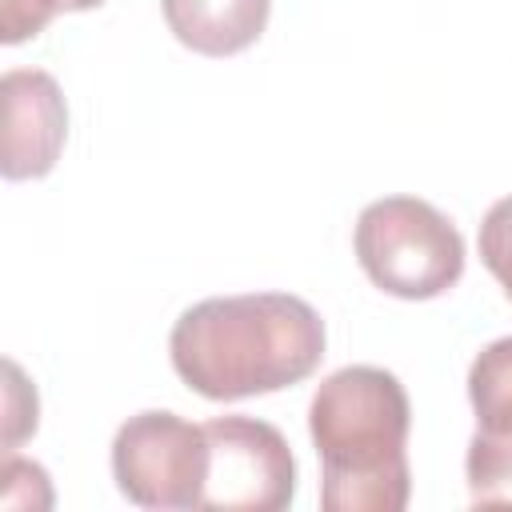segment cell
Segmentation results:
<instances>
[{"label":"cell","instance_id":"7c38bea8","mask_svg":"<svg viewBox=\"0 0 512 512\" xmlns=\"http://www.w3.org/2000/svg\"><path fill=\"white\" fill-rule=\"evenodd\" d=\"M8 416H4V448L12 452L28 432H36V388L24 380V372L8 360Z\"/></svg>","mask_w":512,"mask_h":512},{"label":"cell","instance_id":"277c9868","mask_svg":"<svg viewBox=\"0 0 512 512\" xmlns=\"http://www.w3.org/2000/svg\"><path fill=\"white\" fill-rule=\"evenodd\" d=\"M112 476L140 508H200L208 476L204 424H188L164 408L128 416L112 440Z\"/></svg>","mask_w":512,"mask_h":512},{"label":"cell","instance_id":"7a4b0ae2","mask_svg":"<svg viewBox=\"0 0 512 512\" xmlns=\"http://www.w3.org/2000/svg\"><path fill=\"white\" fill-rule=\"evenodd\" d=\"M408 428L412 404L392 372L376 364H348L324 376L308 404V432L320 456V508H408Z\"/></svg>","mask_w":512,"mask_h":512},{"label":"cell","instance_id":"3957f363","mask_svg":"<svg viewBox=\"0 0 512 512\" xmlns=\"http://www.w3.org/2000/svg\"><path fill=\"white\" fill-rule=\"evenodd\" d=\"M364 276L400 300H432L464 276V236L420 196L372 200L356 220Z\"/></svg>","mask_w":512,"mask_h":512},{"label":"cell","instance_id":"8992f818","mask_svg":"<svg viewBox=\"0 0 512 512\" xmlns=\"http://www.w3.org/2000/svg\"><path fill=\"white\" fill-rule=\"evenodd\" d=\"M4 92V180H40L56 168L68 136V104L60 84L40 68H12Z\"/></svg>","mask_w":512,"mask_h":512},{"label":"cell","instance_id":"6da1fadb","mask_svg":"<svg viewBox=\"0 0 512 512\" xmlns=\"http://www.w3.org/2000/svg\"><path fill=\"white\" fill-rule=\"evenodd\" d=\"M320 312L288 292L208 296L168 336L176 376L204 400H244L308 380L324 360Z\"/></svg>","mask_w":512,"mask_h":512},{"label":"cell","instance_id":"5b68a950","mask_svg":"<svg viewBox=\"0 0 512 512\" xmlns=\"http://www.w3.org/2000/svg\"><path fill=\"white\" fill-rule=\"evenodd\" d=\"M208 476L200 508L280 512L296 496V460L284 432L256 416H216L204 424Z\"/></svg>","mask_w":512,"mask_h":512},{"label":"cell","instance_id":"ba28073f","mask_svg":"<svg viewBox=\"0 0 512 512\" xmlns=\"http://www.w3.org/2000/svg\"><path fill=\"white\" fill-rule=\"evenodd\" d=\"M468 400L480 432H512V336L492 340L468 368Z\"/></svg>","mask_w":512,"mask_h":512},{"label":"cell","instance_id":"52a82bcc","mask_svg":"<svg viewBox=\"0 0 512 512\" xmlns=\"http://www.w3.org/2000/svg\"><path fill=\"white\" fill-rule=\"evenodd\" d=\"M168 32L200 56H236L268 28L272 0H160Z\"/></svg>","mask_w":512,"mask_h":512},{"label":"cell","instance_id":"30bf717a","mask_svg":"<svg viewBox=\"0 0 512 512\" xmlns=\"http://www.w3.org/2000/svg\"><path fill=\"white\" fill-rule=\"evenodd\" d=\"M104 0H4L0 4V40L24 44L28 36H40L60 12H88Z\"/></svg>","mask_w":512,"mask_h":512},{"label":"cell","instance_id":"9c48e42d","mask_svg":"<svg viewBox=\"0 0 512 512\" xmlns=\"http://www.w3.org/2000/svg\"><path fill=\"white\" fill-rule=\"evenodd\" d=\"M468 496L476 508H512V432H472L464 456Z\"/></svg>","mask_w":512,"mask_h":512},{"label":"cell","instance_id":"8fae6325","mask_svg":"<svg viewBox=\"0 0 512 512\" xmlns=\"http://www.w3.org/2000/svg\"><path fill=\"white\" fill-rule=\"evenodd\" d=\"M480 260L512 300V196H500L480 224Z\"/></svg>","mask_w":512,"mask_h":512}]
</instances>
